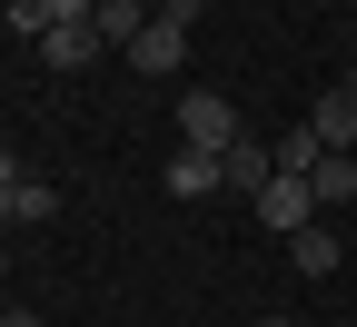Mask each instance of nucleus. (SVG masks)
Here are the masks:
<instances>
[{"mask_svg":"<svg viewBox=\"0 0 357 327\" xmlns=\"http://www.w3.org/2000/svg\"><path fill=\"white\" fill-rule=\"evenodd\" d=\"M189 20H199V0H178V10H149V30L129 40V70H149V79H169L178 60H189Z\"/></svg>","mask_w":357,"mask_h":327,"instance_id":"1","label":"nucleus"},{"mask_svg":"<svg viewBox=\"0 0 357 327\" xmlns=\"http://www.w3.org/2000/svg\"><path fill=\"white\" fill-rule=\"evenodd\" d=\"M248 208H258V228H278V238H298V228H318V189H307L298 169H278V178H268V189H258Z\"/></svg>","mask_w":357,"mask_h":327,"instance_id":"2","label":"nucleus"},{"mask_svg":"<svg viewBox=\"0 0 357 327\" xmlns=\"http://www.w3.org/2000/svg\"><path fill=\"white\" fill-rule=\"evenodd\" d=\"M178 139H189V149H218V159H229V149H238V109L218 100V89H189V100H178Z\"/></svg>","mask_w":357,"mask_h":327,"instance_id":"3","label":"nucleus"},{"mask_svg":"<svg viewBox=\"0 0 357 327\" xmlns=\"http://www.w3.org/2000/svg\"><path fill=\"white\" fill-rule=\"evenodd\" d=\"M159 189H169V199H208V189H218V149H189V139H178L169 169H159Z\"/></svg>","mask_w":357,"mask_h":327,"instance_id":"4","label":"nucleus"},{"mask_svg":"<svg viewBox=\"0 0 357 327\" xmlns=\"http://www.w3.org/2000/svg\"><path fill=\"white\" fill-rule=\"evenodd\" d=\"M100 0H10V30L20 40H50V30H70V20H89Z\"/></svg>","mask_w":357,"mask_h":327,"instance_id":"5","label":"nucleus"},{"mask_svg":"<svg viewBox=\"0 0 357 327\" xmlns=\"http://www.w3.org/2000/svg\"><path fill=\"white\" fill-rule=\"evenodd\" d=\"M268 178H278V149H258V139H238V149L218 159V189H238V199H258Z\"/></svg>","mask_w":357,"mask_h":327,"instance_id":"6","label":"nucleus"},{"mask_svg":"<svg viewBox=\"0 0 357 327\" xmlns=\"http://www.w3.org/2000/svg\"><path fill=\"white\" fill-rule=\"evenodd\" d=\"M307 129H318V149H328V159H347V149H357V100H347V89H328V100L307 109Z\"/></svg>","mask_w":357,"mask_h":327,"instance_id":"7","label":"nucleus"},{"mask_svg":"<svg viewBox=\"0 0 357 327\" xmlns=\"http://www.w3.org/2000/svg\"><path fill=\"white\" fill-rule=\"evenodd\" d=\"M100 50H109V40L89 30V20H70V30H50V40H40V60H50V70H89Z\"/></svg>","mask_w":357,"mask_h":327,"instance_id":"8","label":"nucleus"},{"mask_svg":"<svg viewBox=\"0 0 357 327\" xmlns=\"http://www.w3.org/2000/svg\"><path fill=\"white\" fill-rule=\"evenodd\" d=\"M337 258H347L337 228H298V268H307V277H337Z\"/></svg>","mask_w":357,"mask_h":327,"instance_id":"9","label":"nucleus"},{"mask_svg":"<svg viewBox=\"0 0 357 327\" xmlns=\"http://www.w3.org/2000/svg\"><path fill=\"white\" fill-rule=\"evenodd\" d=\"M318 159H328V149H318V129H307V119H298V129L278 139V169H298V178H307V169H318Z\"/></svg>","mask_w":357,"mask_h":327,"instance_id":"10","label":"nucleus"},{"mask_svg":"<svg viewBox=\"0 0 357 327\" xmlns=\"http://www.w3.org/2000/svg\"><path fill=\"white\" fill-rule=\"evenodd\" d=\"M0 228H20V189H0Z\"/></svg>","mask_w":357,"mask_h":327,"instance_id":"11","label":"nucleus"},{"mask_svg":"<svg viewBox=\"0 0 357 327\" xmlns=\"http://www.w3.org/2000/svg\"><path fill=\"white\" fill-rule=\"evenodd\" d=\"M0 327H40V317H30V307H0Z\"/></svg>","mask_w":357,"mask_h":327,"instance_id":"12","label":"nucleus"},{"mask_svg":"<svg viewBox=\"0 0 357 327\" xmlns=\"http://www.w3.org/2000/svg\"><path fill=\"white\" fill-rule=\"evenodd\" d=\"M337 89H347V100H357V70H347V79H337Z\"/></svg>","mask_w":357,"mask_h":327,"instance_id":"13","label":"nucleus"},{"mask_svg":"<svg viewBox=\"0 0 357 327\" xmlns=\"http://www.w3.org/2000/svg\"><path fill=\"white\" fill-rule=\"evenodd\" d=\"M149 10H178V0H149Z\"/></svg>","mask_w":357,"mask_h":327,"instance_id":"14","label":"nucleus"},{"mask_svg":"<svg viewBox=\"0 0 357 327\" xmlns=\"http://www.w3.org/2000/svg\"><path fill=\"white\" fill-rule=\"evenodd\" d=\"M0 277H10V258H0Z\"/></svg>","mask_w":357,"mask_h":327,"instance_id":"15","label":"nucleus"}]
</instances>
